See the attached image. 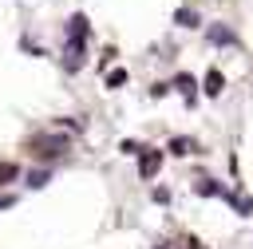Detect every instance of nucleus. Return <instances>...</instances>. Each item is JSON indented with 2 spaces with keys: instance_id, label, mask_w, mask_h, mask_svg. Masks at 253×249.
<instances>
[{
  "instance_id": "1",
  "label": "nucleus",
  "mask_w": 253,
  "mask_h": 249,
  "mask_svg": "<svg viewBox=\"0 0 253 249\" xmlns=\"http://www.w3.org/2000/svg\"><path fill=\"white\" fill-rule=\"evenodd\" d=\"M83 40H87V16L75 12V16L67 20V47H63L67 71H79V67H83Z\"/></svg>"
},
{
  "instance_id": "2",
  "label": "nucleus",
  "mask_w": 253,
  "mask_h": 249,
  "mask_svg": "<svg viewBox=\"0 0 253 249\" xmlns=\"http://www.w3.org/2000/svg\"><path fill=\"white\" fill-rule=\"evenodd\" d=\"M28 146H32V154H36V158H59L71 142H67V134H55V130H51V134H36Z\"/></svg>"
},
{
  "instance_id": "3",
  "label": "nucleus",
  "mask_w": 253,
  "mask_h": 249,
  "mask_svg": "<svg viewBox=\"0 0 253 249\" xmlns=\"http://www.w3.org/2000/svg\"><path fill=\"white\" fill-rule=\"evenodd\" d=\"M158 166H162V154H158V150H146V154H142V162H138V174H142V178H154V170H158Z\"/></svg>"
},
{
  "instance_id": "4",
  "label": "nucleus",
  "mask_w": 253,
  "mask_h": 249,
  "mask_svg": "<svg viewBox=\"0 0 253 249\" xmlns=\"http://www.w3.org/2000/svg\"><path fill=\"white\" fill-rule=\"evenodd\" d=\"M221 87H225L221 71H210V75H206V95H221Z\"/></svg>"
},
{
  "instance_id": "5",
  "label": "nucleus",
  "mask_w": 253,
  "mask_h": 249,
  "mask_svg": "<svg viewBox=\"0 0 253 249\" xmlns=\"http://www.w3.org/2000/svg\"><path fill=\"white\" fill-rule=\"evenodd\" d=\"M210 40H213V43H233L237 36H233L229 28H210Z\"/></svg>"
},
{
  "instance_id": "6",
  "label": "nucleus",
  "mask_w": 253,
  "mask_h": 249,
  "mask_svg": "<svg viewBox=\"0 0 253 249\" xmlns=\"http://www.w3.org/2000/svg\"><path fill=\"white\" fill-rule=\"evenodd\" d=\"M170 150H174V154H190L194 142H190V138H170Z\"/></svg>"
},
{
  "instance_id": "7",
  "label": "nucleus",
  "mask_w": 253,
  "mask_h": 249,
  "mask_svg": "<svg viewBox=\"0 0 253 249\" xmlns=\"http://www.w3.org/2000/svg\"><path fill=\"white\" fill-rule=\"evenodd\" d=\"M47 178H51V170H32L28 174V186H47Z\"/></svg>"
},
{
  "instance_id": "8",
  "label": "nucleus",
  "mask_w": 253,
  "mask_h": 249,
  "mask_svg": "<svg viewBox=\"0 0 253 249\" xmlns=\"http://www.w3.org/2000/svg\"><path fill=\"white\" fill-rule=\"evenodd\" d=\"M126 83V71L119 67V71H107V87H123Z\"/></svg>"
},
{
  "instance_id": "9",
  "label": "nucleus",
  "mask_w": 253,
  "mask_h": 249,
  "mask_svg": "<svg viewBox=\"0 0 253 249\" xmlns=\"http://www.w3.org/2000/svg\"><path fill=\"white\" fill-rule=\"evenodd\" d=\"M174 87H178L182 95H194V79H190V75H178V79H174Z\"/></svg>"
},
{
  "instance_id": "10",
  "label": "nucleus",
  "mask_w": 253,
  "mask_h": 249,
  "mask_svg": "<svg viewBox=\"0 0 253 249\" xmlns=\"http://www.w3.org/2000/svg\"><path fill=\"white\" fill-rule=\"evenodd\" d=\"M20 170H16V162H0V182H12Z\"/></svg>"
},
{
  "instance_id": "11",
  "label": "nucleus",
  "mask_w": 253,
  "mask_h": 249,
  "mask_svg": "<svg viewBox=\"0 0 253 249\" xmlns=\"http://www.w3.org/2000/svg\"><path fill=\"white\" fill-rule=\"evenodd\" d=\"M178 24H186V28H194V24H198V12H186V8H182V12H178Z\"/></svg>"
},
{
  "instance_id": "12",
  "label": "nucleus",
  "mask_w": 253,
  "mask_h": 249,
  "mask_svg": "<svg viewBox=\"0 0 253 249\" xmlns=\"http://www.w3.org/2000/svg\"><path fill=\"white\" fill-rule=\"evenodd\" d=\"M119 150H123V154H142V146H138L134 138H123V146H119Z\"/></svg>"
},
{
  "instance_id": "13",
  "label": "nucleus",
  "mask_w": 253,
  "mask_h": 249,
  "mask_svg": "<svg viewBox=\"0 0 253 249\" xmlns=\"http://www.w3.org/2000/svg\"><path fill=\"white\" fill-rule=\"evenodd\" d=\"M8 206H12V198H8V194H0V209H8Z\"/></svg>"
}]
</instances>
